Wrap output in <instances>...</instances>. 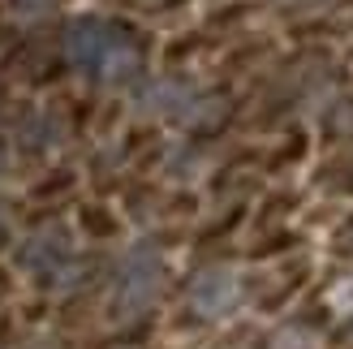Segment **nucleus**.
I'll return each mask as SVG.
<instances>
[{
    "instance_id": "1",
    "label": "nucleus",
    "mask_w": 353,
    "mask_h": 349,
    "mask_svg": "<svg viewBox=\"0 0 353 349\" xmlns=\"http://www.w3.org/2000/svg\"><path fill=\"white\" fill-rule=\"evenodd\" d=\"M155 289H160V250L155 246H134L130 259L121 263V276H117V315H143L151 306Z\"/></svg>"
},
{
    "instance_id": "2",
    "label": "nucleus",
    "mask_w": 353,
    "mask_h": 349,
    "mask_svg": "<svg viewBox=\"0 0 353 349\" xmlns=\"http://www.w3.org/2000/svg\"><path fill=\"white\" fill-rule=\"evenodd\" d=\"M117 34L108 22H99V17H78V22H69L65 30V52L69 61H74L78 69H86V74H99L103 61H108V52L117 43Z\"/></svg>"
},
{
    "instance_id": "3",
    "label": "nucleus",
    "mask_w": 353,
    "mask_h": 349,
    "mask_svg": "<svg viewBox=\"0 0 353 349\" xmlns=\"http://www.w3.org/2000/svg\"><path fill=\"white\" fill-rule=\"evenodd\" d=\"M237 302V276L228 272V268H207L194 276V285H190V306H194V315H203V319H220L228 315Z\"/></svg>"
},
{
    "instance_id": "4",
    "label": "nucleus",
    "mask_w": 353,
    "mask_h": 349,
    "mask_svg": "<svg viewBox=\"0 0 353 349\" xmlns=\"http://www.w3.org/2000/svg\"><path fill=\"white\" fill-rule=\"evenodd\" d=\"M134 65H138L134 43L125 39V34H117V43H112V52H108V61H103L99 74L103 78H125V74H134Z\"/></svg>"
}]
</instances>
